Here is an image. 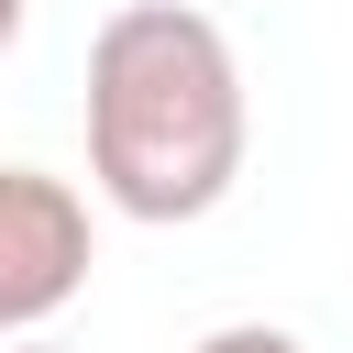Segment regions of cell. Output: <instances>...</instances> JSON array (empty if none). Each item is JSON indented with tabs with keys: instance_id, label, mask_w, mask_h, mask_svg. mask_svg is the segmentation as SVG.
Masks as SVG:
<instances>
[{
	"instance_id": "obj_1",
	"label": "cell",
	"mask_w": 353,
	"mask_h": 353,
	"mask_svg": "<svg viewBox=\"0 0 353 353\" xmlns=\"http://www.w3.org/2000/svg\"><path fill=\"white\" fill-rule=\"evenodd\" d=\"M254 154V99L243 55L210 11L188 0H121L88 33V188L143 221H210Z\"/></svg>"
},
{
	"instance_id": "obj_2",
	"label": "cell",
	"mask_w": 353,
	"mask_h": 353,
	"mask_svg": "<svg viewBox=\"0 0 353 353\" xmlns=\"http://www.w3.org/2000/svg\"><path fill=\"white\" fill-rule=\"evenodd\" d=\"M99 243H88V199L44 165H0V342L44 331L77 287H88Z\"/></svg>"
},
{
	"instance_id": "obj_3",
	"label": "cell",
	"mask_w": 353,
	"mask_h": 353,
	"mask_svg": "<svg viewBox=\"0 0 353 353\" xmlns=\"http://www.w3.org/2000/svg\"><path fill=\"white\" fill-rule=\"evenodd\" d=\"M199 353H309L287 320H221V331H199Z\"/></svg>"
},
{
	"instance_id": "obj_4",
	"label": "cell",
	"mask_w": 353,
	"mask_h": 353,
	"mask_svg": "<svg viewBox=\"0 0 353 353\" xmlns=\"http://www.w3.org/2000/svg\"><path fill=\"white\" fill-rule=\"evenodd\" d=\"M22 22H33V0H0V55L22 44Z\"/></svg>"
},
{
	"instance_id": "obj_5",
	"label": "cell",
	"mask_w": 353,
	"mask_h": 353,
	"mask_svg": "<svg viewBox=\"0 0 353 353\" xmlns=\"http://www.w3.org/2000/svg\"><path fill=\"white\" fill-rule=\"evenodd\" d=\"M0 353H66V342H44V331H11V342H0Z\"/></svg>"
}]
</instances>
